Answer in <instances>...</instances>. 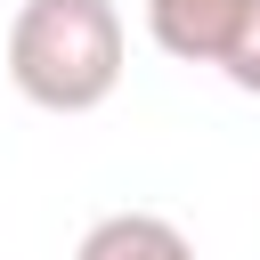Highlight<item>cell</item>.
Returning a JSON list of instances; mask_svg holds the SVG:
<instances>
[{
    "instance_id": "cell-3",
    "label": "cell",
    "mask_w": 260,
    "mask_h": 260,
    "mask_svg": "<svg viewBox=\"0 0 260 260\" xmlns=\"http://www.w3.org/2000/svg\"><path fill=\"white\" fill-rule=\"evenodd\" d=\"M73 260H203V252H195V236H187L179 219H162V211H106V219L73 244Z\"/></svg>"
},
{
    "instance_id": "cell-2",
    "label": "cell",
    "mask_w": 260,
    "mask_h": 260,
    "mask_svg": "<svg viewBox=\"0 0 260 260\" xmlns=\"http://www.w3.org/2000/svg\"><path fill=\"white\" fill-rule=\"evenodd\" d=\"M244 16H252V0H146V32L179 65H219V49L236 41Z\"/></svg>"
},
{
    "instance_id": "cell-4",
    "label": "cell",
    "mask_w": 260,
    "mask_h": 260,
    "mask_svg": "<svg viewBox=\"0 0 260 260\" xmlns=\"http://www.w3.org/2000/svg\"><path fill=\"white\" fill-rule=\"evenodd\" d=\"M219 73H228L244 98H260V0H252V16L236 24V41L219 49Z\"/></svg>"
},
{
    "instance_id": "cell-1",
    "label": "cell",
    "mask_w": 260,
    "mask_h": 260,
    "mask_svg": "<svg viewBox=\"0 0 260 260\" xmlns=\"http://www.w3.org/2000/svg\"><path fill=\"white\" fill-rule=\"evenodd\" d=\"M8 81L41 114H98L122 89L114 0H24L8 16Z\"/></svg>"
}]
</instances>
